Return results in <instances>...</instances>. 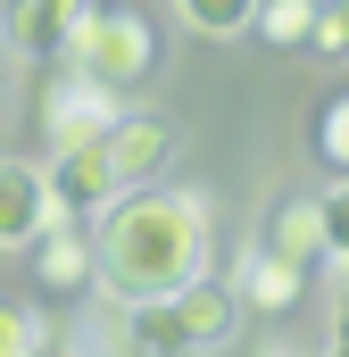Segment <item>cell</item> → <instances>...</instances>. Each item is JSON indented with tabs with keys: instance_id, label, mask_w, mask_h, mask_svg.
Here are the masks:
<instances>
[{
	"instance_id": "7a4b0ae2",
	"label": "cell",
	"mask_w": 349,
	"mask_h": 357,
	"mask_svg": "<svg viewBox=\"0 0 349 357\" xmlns=\"http://www.w3.org/2000/svg\"><path fill=\"white\" fill-rule=\"evenodd\" d=\"M233 324H242V299H233V282H183L167 299H133L125 307V341L142 357H191V349H225L233 341Z\"/></svg>"
},
{
	"instance_id": "2e32d148",
	"label": "cell",
	"mask_w": 349,
	"mask_h": 357,
	"mask_svg": "<svg viewBox=\"0 0 349 357\" xmlns=\"http://www.w3.org/2000/svg\"><path fill=\"white\" fill-rule=\"evenodd\" d=\"M308 50L349 67V0H316V25H308Z\"/></svg>"
},
{
	"instance_id": "30bf717a",
	"label": "cell",
	"mask_w": 349,
	"mask_h": 357,
	"mask_svg": "<svg viewBox=\"0 0 349 357\" xmlns=\"http://www.w3.org/2000/svg\"><path fill=\"white\" fill-rule=\"evenodd\" d=\"M258 241L274 258H291L299 274H316L325 266V216H316V199H274L266 225H258Z\"/></svg>"
},
{
	"instance_id": "9c48e42d",
	"label": "cell",
	"mask_w": 349,
	"mask_h": 357,
	"mask_svg": "<svg viewBox=\"0 0 349 357\" xmlns=\"http://www.w3.org/2000/svg\"><path fill=\"white\" fill-rule=\"evenodd\" d=\"M299 291H308V274L291 266V258H274L266 241H242V258H233V299L242 307L283 316V307H299Z\"/></svg>"
},
{
	"instance_id": "9a60e30c",
	"label": "cell",
	"mask_w": 349,
	"mask_h": 357,
	"mask_svg": "<svg viewBox=\"0 0 349 357\" xmlns=\"http://www.w3.org/2000/svg\"><path fill=\"white\" fill-rule=\"evenodd\" d=\"M316 158H325L333 175H349V91H333V100L316 108Z\"/></svg>"
},
{
	"instance_id": "ffe728a7",
	"label": "cell",
	"mask_w": 349,
	"mask_h": 357,
	"mask_svg": "<svg viewBox=\"0 0 349 357\" xmlns=\"http://www.w3.org/2000/svg\"><path fill=\"white\" fill-rule=\"evenodd\" d=\"M42 357H50V349H42Z\"/></svg>"
},
{
	"instance_id": "e0dca14e",
	"label": "cell",
	"mask_w": 349,
	"mask_h": 357,
	"mask_svg": "<svg viewBox=\"0 0 349 357\" xmlns=\"http://www.w3.org/2000/svg\"><path fill=\"white\" fill-rule=\"evenodd\" d=\"M316 216H325V258H333V266L349 274V175L333 183L325 199H316Z\"/></svg>"
},
{
	"instance_id": "5bb4252c",
	"label": "cell",
	"mask_w": 349,
	"mask_h": 357,
	"mask_svg": "<svg viewBox=\"0 0 349 357\" xmlns=\"http://www.w3.org/2000/svg\"><path fill=\"white\" fill-rule=\"evenodd\" d=\"M42 349H50V316L0 299V357H42Z\"/></svg>"
},
{
	"instance_id": "8992f818",
	"label": "cell",
	"mask_w": 349,
	"mask_h": 357,
	"mask_svg": "<svg viewBox=\"0 0 349 357\" xmlns=\"http://www.w3.org/2000/svg\"><path fill=\"white\" fill-rule=\"evenodd\" d=\"M42 183H50V208H59L67 225H100V208H108V199L125 191L100 142H75V150H50V167H42Z\"/></svg>"
},
{
	"instance_id": "6da1fadb",
	"label": "cell",
	"mask_w": 349,
	"mask_h": 357,
	"mask_svg": "<svg viewBox=\"0 0 349 357\" xmlns=\"http://www.w3.org/2000/svg\"><path fill=\"white\" fill-rule=\"evenodd\" d=\"M100 291L117 307L133 299H167L183 282H200L216 258V233H208V199L200 191H167V183H133L100 208Z\"/></svg>"
},
{
	"instance_id": "7c38bea8",
	"label": "cell",
	"mask_w": 349,
	"mask_h": 357,
	"mask_svg": "<svg viewBox=\"0 0 349 357\" xmlns=\"http://www.w3.org/2000/svg\"><path fill=\"white\" fill-rule=\"evenodd\" d=\"M308 25H316V0H258V17H250V33L274 42V50H299Z\"/></svg>"
},
{
	"instance_id": "277c9868",
	"label": "cell",
	"mask_w": 349,
	"mask_h": 357,
	"mask_svg": "<svg viewBox=\"0 0 349 357\" xmlns=\"http://www.w3.org/2000/svg\"><path fill=\"white\" fill-rule=\"evenodd\" d=\"M91 0H0V50L17 67H67V42Z\"/></svg>"
},
{
	"instance_id": "4fadbf2b",
	"label": "cell",
	"mask_w": 349,
	"mask_h": 357,
	"mask_svg": "<svg viewBox=\"0 0 349 357\" xmlns=\"http://www.w3.org/2000/svg\"><path fill=\"white\" fill-rule=\"evenodd\" d=\"M174 8H183V25L208 33V42H233V33H250V17H258V0H174Z\"/></svg>"
},
{
	"instance_id": "ba28073f",
	"label": "cell",
	"mask_w": 349,
	"mask_h": 357,
	"mask_svg": "<svg viewBox=\"0 0 349 357\" xmlns=\"http://www.w3.org/2000/svg\"><path fill=\"white\" fill-rule=\"evenodd\" d=\"M100 150H108V167H117V183L133 191V183H158L174 158V125H158V116H117L108 133H100Z\"/></svg>"
},
{
	"instance_id": "8fae6325",
	"label": "cell",
	"mask_w": 349,
	"mask_h": 357,
	"mask_svg": "<svg viewBox=\"0 0 349 357\" xmlns=\"http://www.w3.org/2000/svg\"><path fill=\"white\" fill-rule=\"evenodd\" d=\"M34 274L50 282V291H84L91 274H100V258H91V225H50L42 241H34Z\"/></svg>"
},
{
	"instance_id": "d6986e66",
	"label": "cell",
	"mask_w": 349,
	"mask_h": 357,
	"mask_svg": "<svg viewBox=\"0 0 349 357\" xmlns=\"http://www.w3.org/2000/svg\"><path fill=\"white\" fill-rule=\"evenodd\" d=\"M258 357H299V349H283V341H266V349H258Z\"/></svg>"
},
{
	"instance_id": "ac0fdd59",
	"label": "cell",
	"mask_w": 349,
	"mask_h": 357,
	"mask_svg": "<svg viewBox=\"0 0 349 357\" xmlns=\"http://www.w3.org/2000/svg\"><path fill=\"white\" fill-rule=\"evenodd\" d=\"M316 357H349V291H341V307H333V341H325Z\"/></svg>"
},
{
	"instance_id": "5b68a950",
	"label": "cell",
	"mask_w": 349,
	"mask_h": 357,
	"mask_svg": "<svg viewBox=\"0 0 349 357\" xmlns=\"http://www.w3.org/2000/svg\"><path fill=\"white\" fill-rule=\"evenodd\" d=\"M125 116V91L91 84V75H50V91H42V142L50 150H75V142H100L108 125Z\"/></svg>"
},
{
	"instance_id": "52a82bcc",
	"label": "cell",
	"mask_w": 349,
	"mask_h": 357,
	"mask_svg": "<svg viewBox=\"0 0 349 357\" xmlns=\"http://www.w3.org/2000/svg\"><path fill=\"white\" fill-rule=\"evenodd\" d=\"M50 225H59V208H50V183H42V167L0 158V250H34Z\"/></svg>"
},
{
	"instance_id": "3957f363",
	"label": "cell",
	"mask_w": 349,
	"mask_h": 357,
	"mask_svg": "<svg viewBox=\"0 0 349 357\" xmlns=\"http://www.w3.org/2000/svg\"><path fill=\"white\" fill-rule=\"evenodd\" d=\"M67 67L91 75V84H108V91H133V84H150V67H158V33L133 8H84V25L67 42Z\"/></svg>"
}]
</instances>
